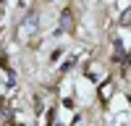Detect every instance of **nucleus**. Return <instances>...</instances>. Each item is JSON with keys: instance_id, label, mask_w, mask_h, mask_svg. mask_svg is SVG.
Wrapping results in <instances>:
<instances>
[{"instance_id": "1", "label": "nucleus", "mask_w": 131, "mask_h": 126, "mask_svg": "<svg viewBox=\"0 0 131 126\" xmlns=\"http://www.w3.org/2000/svg\"><path fill=\"white\" fill-rule=\"evenodd\" d=\"M73 26V18H71V10H63V16H60V32H68Z\"/></svg>"}]
</instances>
